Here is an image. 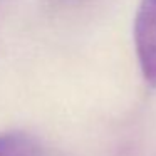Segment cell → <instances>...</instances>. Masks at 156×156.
I'll list each match as a JSON object with an SVG mask.
<instances>
[{"label": "cell", "instance_id": "obj_1", "mask_svg": "<svg viewBox=\"0 0 156 156\" xmlns=\"http://www.w3.org/2000/svg\"><path fill=\"white\" fill-rule=\"evenodd\" d=\"M133 39L143 77L156 87V0H139Z\"/></svg>", "mask_w": 156, "mask_h": 156}, {"label": "cell", "instance_id": "obj_2", "mask_svg": "<svg viewBox=\"0 0 156 156\" xmlns=\"http://www.w3.org/2000/svg\"><path fill=\"white\" fill-rule=\"evenodd\" d=\"M0 156H42V146L29 133H2L0 134Z\"/></svg>", "mask_w": 156, "mask_h": 156}]
</instances>
